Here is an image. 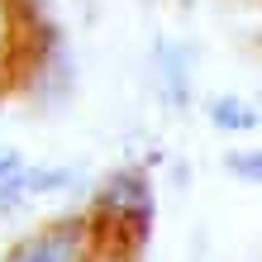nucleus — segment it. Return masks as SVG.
<instances>
[{
    "mask_svg": "<svg viewBox=\"0 0 262 262\" xmlns=\"http://www.w3.org/2000/svg\"><path fill=\"white\" fill-rule=\"evenodd\" d=\"M158 72H162V91H167V105L186 110L191 105V67H186V48L181 43H158Z\"/></svg>",
    "mask_w": 262,
    "mask_h": 262,
    "instance_id": "f257e3e1",
    "label": "nucleus"
},
{
    "mask_svg": "<svg viewBox=\"0 0 262 262\" xmlns=\"http://www.w3.org/2000/svg\"><path fill=\"white\" fill-rule=\"evenodd\" d=\"M210 124L224 129V134H238V129L262 124V115L253 110L248 100H238V96H220V100H210Z\"/></svg>",
    "mask_w": 262,
    "mask_h": 262,
    "instance_id": "f03ea898",
    "label": "nucleus"
},
{
    "mask_svg": "<svg viewBox=\"0 0 262 262\" xmlns=\"http://www.w3.org/2000/svg\"><path fill=\"white\" fill-rule=\"evenodd\" d=\"M24 181H29V167L19 162V152H14V148H0V210L14 205V200L29 191Z\"/></svg>",
    "mask_w": 262,
    "mask_h": 262,
    "instance_id": "7ed1b4c3",
    "label": "nucleus"
},
{
    "mask_svg": "<svg viewBox=\"0 0 262 262\" xmlns=\"http://www.w3.org/2000/svg\"><path fill=\"white\" fill-rule=\"evenodd\" d=\"M67 181H72L67 167H38V172H29L24 186H29V195H48V191H62Z\"/></svg>",
    "mask_w": 262,
    "mask_h": 262,
    "instance_id": "20e7f679",
    "label": "nucleus"
},
{
    "mask_svg": "<svg viewBox=\"0 0 262 262\" xmlns=\"http://www.w3.org/2000/svg\"><path fill=\"white\" fill-rule=\"evenodd\" d=\"M224 167H229L234 177H243V181H257V186H262V148L229 152V158H224Z\"/></svg>",
    "mask_w": 262,
    "mask_h": 262,
    "instance_id": "39448f33",
    "label": "nucleus"
},
{
    "mask_svg": "<svg viewBox=\"0 0 262 262\" xmlns=\"http://www.w3.org/2000/svg\"><path fill=\"white\" fill-rule=\"evenodd\" d=\"M86 262H129L124 253H100V257H86Z\"/></svg>",
    "mask_w": 262,
    "mask_h": 262,
    "instance_id": "423d86ee",
    "label": "nucleus"
}]
</instances>
